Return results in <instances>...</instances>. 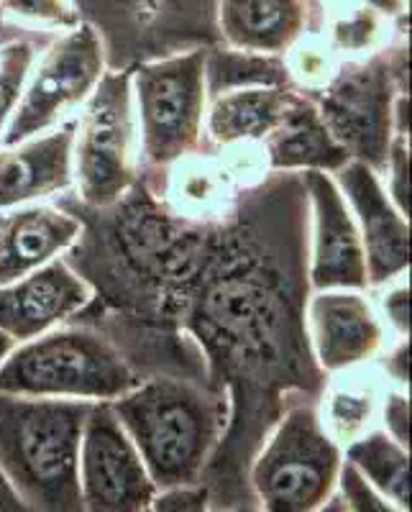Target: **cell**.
I'll return each mask as SVG.
<instances>
[{
  "label": "cell",
  "instance_id": "15",
  "mask_svg": "<svg viewBox=\"0 0 412 512\" xmlns=\"http://www.w3.org/2000/svg\"><path fill=\"white\" fill-rule=\"evenodd\" d=\"M75 118L16 144H0V210L49 203L72 190Z\"/></svg>",
  "mask_w": 412,
  "mask_h": 512
},
{
  "label": "cell",
  "instance_id": "36",
  "mask_svg": "<svg viewBox=\"0 0 412 512\" xmlns=\"http://www.w3.org/2000/svg\"><path fill=\"white\" fill-rule=\"evenodd\" d=\"M16 349V341H13L11 336H6V333L0 331V367H3V361L8 359V354Z\"/></svg>",
  "mask_w": 412,
  "mask_h": 512
},
{
  "label": "cell",
  "instance_id": "11",
  "mask_svg": "<svg viewBox=\"0 0 412 512\" xmlns=\"http://www.w3.org/2000/svg\"><path fill=\"white\" fill-rule=\"evenodd\" d=\"M310 210L308 285L320 290H369L359 228L331 172H300Z\"/></svg>",
  "mask_w": 412,
  "mask_h": 512
},
{
  "label": "cell",
  "instance_id": "24",
  "mask_svg": "<svg viewBox=\"0 0 412 512\" xmlns=\"http://www.w3.org/2000/svg\"><path fill=\"white\" fill-rule=\"evenodd\" d=\"M282 59H285L290 85L305 95H315L318 90H323L341 64V57L333 52L323 34H308Z\"/></svg>",
  "mask_w": 412,
  "mask_h": 512
},
{
  "label": "cell",
  "instance_id": "4",
  "mask_svg": "<svg viewBox=\"0 0 412 512\" xmlns=\"http://www.w3.org/2000/svg\"><path fill=\"white\" fill-rule=\"evenodd\" d=\"M141 382L111 338L70 320L16 344L0 367V392L52 400L113 402Z\"/></svg>",
  "mask_w": 412,
  "mask_h": 512
},
{
  "label": "cell",
  "instance_id": "37",
  "mask_svg": "<svg viewBox=\"0 0 412 512\" xmlns=\"http://www.w3.org/2000/svg\"><path fill=\"white\" fill-rule=\"evenodd\" d=\"M208 512H262L259 505H233V507H218V510H208Z\"/></svg>",
  "mask_w": 412,
  "mask_h": 512
},
{
  "label": "cell",
  "instance_id": "21",
  "mask_svg": "<svg viewBox=\"0 0 412 512\" xmlns=\"http://www.w3.org/2000/svg\"><path fill=\"white\" fill-rule=\"evenodd\" d=\"M407 451L410 448L400 446L377 425L359 441L346 446V461L384 500L407 512L410 510V454Z\"/></svg>",
  "mask_w": 412,
  "mask_h": 512
},
{
  "label": "cell",
  "instance_id": "8",
  "mask_svg": "<svg viewBox=\"0 0 412 512\" xmlns=\"http://www.w3.org/2000/svg\"><path fill=\"white\" fill-rule=\"evenodd\" d=\"M139 180L131 72H105L77 111L72 136V187L88 208L108 210Z\"/></svg>",
  "mask_w": 412,
  "mask_h": 512
},
{
  "label": "cell",
  "instance_id": "18",
  "mask_svg": "<svg viewBox=\"0 0 412 512\" xmlns=\"http://www.w3.org/2000/svg\"><path fill=\"white\" fill-rule=\"evenodd\" d=\"M269 172H338L349 154L331 136L310 95L292 90L287 111L272 134L259 144Z\"/></svg>",
  "mask_w": 412,
  "mask_h": 512
},
{
  "label": "cell",
  "instance_id": "31",
  "mask_svg": "<svg viewBox=\"0 0 412 512\" xmlns=\"http://www.w3.org/2000/svg\"><path fill=\"white\" fill-rule=\"evenodd\" d=\"M151 512H208V489L203 484L195 487H175L162 489L157 497L151 500Z\"/></svg>",
  "mask_w": 412,
  "mask_h": 512
},
{
  "label": "cell",
  "instance_id": "38",
  "mask_svg": "<svg viewBox=\"0 0 412 512\" xmlns=\"http://www.w3.org/2000/svg\"><path fill=\"white\" fill-rule=\"evenodd\" d=\"M144 512H151V510H144Z\"/></svg>",
  "mask_w": 412,
  "mask_h": 512
},
{
  "label": "cell",
  "instance_id": "9",
  "mask_svg": "<svg viewBox=\"0 0 412 512\" xmlns=\"http://www.w3.org/2000/svg\"><path fill=\"white\" fill-rule=\"evenodd\" d=\"M105 72V47L95 26L82 21L49 39L31 67L0 144H16L75 118Z\"/></svg>",
  "mask_w": 412,
  "mask_h": 512
},
{
  "label": "cell",
  "instance_id": "17",
  "mask_svg": "<svg viewBox=\"0 0 412 512\" xmlns=\"http://www.w3.org/2000/svg\"><path fill=\"white\" fill-rule=\"evenodd\" d=\"M80 236L82 223L52 203L0 210V285L59 259Z\"/></svg>",
  "mask_w": 412,
  "mask_h": 512
},
{
  "label": "cell",
  "instance_id": "26",
  "mask_svg": "<svg viewBox=\"0 0 412 512\" xmlns=\"http://www.w3.org/2000/svg\"><path fill=\"white\" fill-rule=\"evenodd\" d=\"M0 16L52 34H62L82 24L72 0H0Z\"/></svg>",
  "mask_w": 412,
  "mask_h": 512
},
{
  "label": "cell",
  "instance_id": "19",
  "mask_svg": "<svg viewBox=\"0 0 412 512\" xmlns=\"http://www.w3.org/2000/svg\"><path fill=\"white\" fill-rule=\"evenodd\" d=\"M295 88H236L208 98L205 111V139L218 149L259 146L287 111Z\"/></svg>",
  "mask_w": 412,
  "mask_h": 512
},
{
  "label": "cell",
  "instance_id": "16",
  "mask_svg": "<svg viewBox=\"0 0 412 512\" xmlns=\"http://www.w3.org/2000/svg\"><path fill=\"white\" fill-rule=\"evenodd\" d=\"M218 26L231 49L285 57L300 39L320 34L325 18L315 0H221Z\"/></svg>",
  "mask_w": 412,
  "mask_h": 512
},
{
  "label": "cell",
  "instance_id": "32",
  "mask_svg": "<svg viewBox=\"0 0 412 512\" xmlns=\"http://www.w3.org/2000/svg\"><path fill=\"white\" fill-rule=\"evenodd\" d=\"M361 6L372 8L374 13H379V16L392 21V24L402 21L407 13V0H361Z\"/></svg>",
  "mask_w": 412,
  "mask_h": 512
},
{
  "label": "cell",
  "instance_id": "34",
  "mask_svg": "<svg viewBox=\"0 0 412 512\" xmlns=\"http://www.w3.org/2000/svg\"><path fill=\"white\" fill-rule=\"evenodd\" d=\"M323 11L325 21H331V18L343 16V13H351L354 8L361 6V0H315Z\"/></svg>",
  "mask_w": 412,
  "mask_h": 512
},
{
  "label": "cell",
  "instance_id": "3",
  "mask_svg": "<svg viewBox=\"0 0 412 512\" xmlns=\"http://www.w3.org/2000/svg\"><path fill=\"white\" fill-rule=\"evenodd\" d=\"M93 405L0 392V472L34 512H85L80 446Z\"/></svg>",
  "mask_w": 412,
  "mask_h": 512
},
{
  "label": "cell",
  "instance_id": "30",
  "mask_svg": "<svg viewBox=\"0 0 412 512\" xmlns=\"http://www.w3.org/2000/svg\"><path fill=\"white\" fill-rule=\"evenodd\" d=\"M374 367L384 377L389 387H410V338H392V344L384 346L374 359Z\"/></svg>",
  "mask_w": 412,
  "mask_h": 512
},
{
  "label": "cell",
  "instance_id": "5",
  "mask_svg": "<svg viewBox=\"0 0 412 512\" xmlns=\"http://www.w3.org/2000/svg\"><path fill=\"white\" fill-rule=\"evenodd\" d=\"M315 400L287 397L251 461L249 487L262 512H315L336 495L343 448L325 433Z\"/></svg>",
  "mask_w": 412,
  "mask_h": 512
},
{
  "label": "cell",
  "instance_id": "7",
  "mask_svg": "<svg viewBox=\"0 0 412 512\" xmlns=\"http://www.w3.org/2000/svg\"><path fill=\"white\" fill-rule=\"evenodd\" d=\"M407 93V44H387L359 59H341L336 75L310 98L349 159L382 177L395 136V100Z\"/></svg>",
  "mask_w": 412,
  "mask_h": 512
},
{
  "label": "cell",
  "instance_id": "10",
  "mask_svg": "<svg viewBox=\"0 0 412 512\" xmlns=\"http://www.w3.org/2000/svg\"><path fill=\"white\" fill-rule=\"evenodd\" d=\"M139 451L113 415L95 402L80 446V500L85 512H144L157 497Z\"/></svg>",
  "mask_w": 412,
  "mask_h": 512
},
{
  "label": "cell",
  "instance_id": "33",
  "mask_svg": "<svg viewBox=\"0 0 412 512\" xmlns=\"http://www.w3.org/2000/svg\"><path fill=\"white\" fill-rule=\"evenodd\" d=\"M0 512H34L16 495V489H13L11 482L3 477V472H0Z\"/></svg>",
  "mask_w": 412,
  "mask_h": 512
},
{
  "label": "cell",
  "instance_id": "23",
  "mask_svg": "<svg viewBox=\"0 0 412 512\" xmlns=\"http://www.w3.org/2000/svg\"><path fill=\"white\" fill-rule=\"evenodd\" d=\"M328 31H320L325 41L331 44L333 52L341 59H359L374 54L389 44V31L395 29L392 21L374 13L372 8L359 6L351 13L325 21Z\"/></svg>",
  "mask_w": 412,
  "mask_h": 512
},
{
  "label": "cell",
  "instance_id": "14",
  "mask_svg": "<svg viewBox=\"0 0 412 512\" xmlns=\"http://www.w3.org/2000/svg\"><path fill=\"white\" fill-rule=\"evenodd\" d=\"M93 300V285L62 256L21 280L0 285V331L16 344L75 318Z\"/></svg>",
  "mask_w": 412,
  "mask_h": 512
},
{
  "label": "cell",
  "instance_id": "13",
  "mask_svg": "<svg viewBox=\"0 0 412 512\" xmlns=\"http://www.w3.org/2000/svg\"><path fill=\"white\" fill-rule=\"evenodd\" d=\"M359 228L369 272V290L410 272V218L402 216L384 190L379 172L349 159L333 172Z\"/></svg>",
  "mask_w": 412,
  "mask_h": 512
},
{
  "label": "cell",
  "instance_id": "1",
  "mask_svg": "<svg viewBox=\"0 0 412 512\" xmlns=\"http://www.w3.org/2000/svg\"><path fill=\"white\" fill-rule=\"evenodd\" d=\"M272 244L254 239L249 223H238L221 233L205 249L200 277L195 280L190 320L192 333L208 349L210 364L221 369L218 387H233V405L254 392L264 395L277 384L285 390V372L292 374L305 395H313L302 382L300 369L315 367L305 333V303L310 290L295 285V277L282 280V267L274 262ZM323 390L320 379L308 377ZM315 397V395H313Z\"/></svg>",
  "mask_w": 412,
  "mask_h": 512
},
{
  "label": "cell",
  "instance_id": "2",
  "mask_svg": "<svg viewBox=\"0 0 412 512\" xmlns=\"http://www.w3.org/2000/svg\"><path fill=\"white\" fill-rule=\"evenodd\" d=\"M228 395L213 382L157 374L111 402L157 489L195 487L228 428Z\"/></svg>",
  "mask_w": 412,
  "mask_h": 512
},
{
  "label": "cell",
  "instance_id": "12",
  "mask_svg": "<svg viewBox=\"0 0 412 512\" xmlns=\"http://www.w3.org/2000/svg\"><path fill=\"white\" fill-rule=\"evenodd\" d=\"M305 333L313 361L325 377L372 364L387 346V328L379 320L369 290L310 292Z\"/></svg>",
  "mask_w": 412,
  "mask_h": 512
},
{
  "label": "cell",
  "instance_id": "22",
  "mask_svg": "<svg viewBox=\"0 0 412 512\" xmlns=\"http://www.w3.org/2000/svg\"><path fill=\"white\" fill-rule=\"evenodd\" d=\"M205 82L208 98L226 90L256 88V85H274V88H292L287 77L285 59L267 57V54L238 52V49H218L208 52L205 59Z\"/></svg>",
  "mask_w": 412,
  "mask_h": 512
},
{
  "label": "cell",
  "instance_id": "6",
  "mask_svg": "<svg viewBox=\"0 0 412 512\" xmlns=\"http://www.w3.org/2000/svg\"><path fill=\"white\" fill-rule=\"evenodd\" d=\"M205 59V49H190L146 62L131 72L139 128V175L144 172L151 180L162 172L167 177L182 159L203 152L208 111Z\"/></svg>",
  "mask_w": 412,
  "mask_h": 512
},
{
  "label": "cell",
  "instance_id": "29",
  "mask_svg": "<svg viewBox=\"0 0 412 512\" xmlns=\"http://www.w3.org/2000/svg\"><path fill=\"white\" fill-rule=\"evenodd\" d=\"M379 428L395 438L400 446L410 448V395L400 387H387L379 408Z\"/></svg>",
  "mask_w": 412,
  "mask_h": 512
},
{
  "label": "cell",
  "instance_id": "25",
  "mask_svg": "<svg viewBox=\"0 0 412 512\" xmlns=\"http://www.w3.org/2000/svg\"><path fill=\"white\" fill-rule=\"evenodd\" d=\"M39 52V44L26 36L0 44V136L11 121L18 100L24 95L26 80H29Z\"/></svg>",
  "mask_w": 412,
  "mask_h": 512
},
{
  "label": "cell",
  "instance_id": "20",
  "mask_svg": "<svg viewBox=\"0 0 412 512\" xmlns=\"http://www.w3.org/2000/svg\"><path fill=\"white\" fill-rule=\"evenodd\" d=\"M387 387L374 361L328 374L315 405L325 433L338 443V448L351 446L364 433L377 428Z\"/></svg>",
  "mask_w": 412,
  "mask_h": 512
},
{
  "label": "cell",
  "instance_id": "35",
  "mask_svg": "<svg viewBox=\"0 0 412 512\" xmlns=\"http://www.w3.org/2000/svg\"><path fill=\"white\" fill-rule=\"evenodd\" d=\"M315 512H349V507H346V502H343V497L336 492V495H333L331 500L323 502V505H320Z\"/></svg>",
  "mask_w": 412,
  "mask_h": 512
},
{
  "label": "cell",
  "instance_id": "27",
  "mask_svg": "<svg viewBox=\"0 0 412 512\" xmlns=\"http://www.w3.org/2000/svg\"><path fill=\"white\" fill-rule=\"evenodd\" d=\"M379 320L392 338H410V280L407 272L369 290Z\"/></svg>",
  "mask_w": 412,
  "mask_h": 512
},
{
  "label": "cell",
  "instance_id": "28",
  "mask_svg": "<svg viewBox=\"0 0 412 512\" xmlns=\"http://www.w3.org/2000/svg\"><path fill=\"white\" fill-rule=\"evenodd\" d=\"M338 495L343 497L349 512H405L395 507L389 500H384L372 484L366 482L349 461H343L338 472Z\"/></svg>",
  "mask_w": 412,
  "mask_h": 512
}]
</instances>
